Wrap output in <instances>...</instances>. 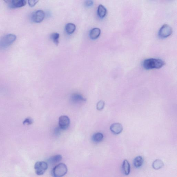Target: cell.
<instances>
[{
	"mask_svg": "<svg viewBox=\"0 0 177 177\" xmlns=\"http://www.w3.org/2000/svg\"><path fill=\"white\" fill-rule=\"evenodd\" d=\"M165 63L159 59L150 58L144 60L143 63L144 68L147 69H158L164 65Z\"/></svg>",
	"mask_w": 177,
	"mask_h": 177,
	"instance_id": "6da1fadb",
	"label": "cell"
},
{
	"mask_svg": "<svg viewBox=\"0 0 177 177\" xmlns=\"http://www.w3.org/2000/svg\"><path fill=\"white\" fill-rule=\"evenodd\" d=\"M16 36L13 34L5 35L0 39V50L6 49L16 40Z\"/></svg>",
	"mask_w": 177,
	"mask_h": 177,
	"instance_id": "7a4b0ae2",
	"label": "cell"
},
{
	"mask_svg": "<svg viewBox=\"0 0 177 177\" xmlns=\"http://www.w3.org/2000/svg\"><path fill=\"white\" fill-rule=\"evenodd\" d=\"M67 165L64 163H60L53 168L51 174L53 177H62L67 174Z\"/></svg>",
	"mask_w": 177,
	"mask_h": 177,
	"instance_id": "3957f363",
	"label": "cell"
},
{
	"mask_svg": "<svg viewBox=\"0 0 177 177\" xmlns=\"http://www.w3.org/2000/svg\"><path fill=\"white\" fill-rule=\"evenodd\" d=\"M35 172L37 175L41 176L44 174L48 168L47 164L44 161H39L34 165Z\"/></svg>",
	"mask_w": 177,
	"mask_h": 177,
	"instance_id": "277c9868",
	"label": "cell"
},
{
	"mask_svg": "<svg viewBox=\"0 0 177 177\" xmlns=\"http://www.w3.org/2000/svg\"><path fill=\"white\" fill-rule=\"evenodd\" d=\"M172 31V27L167 24H165L163 25L159 29L158 35L161 38H167L171 35Z\"/></svg>",
	"mask_w": 177,
	"mask_h": 177,
	"instance_id": "5b68a950",
	"label": "cell"
},
{
	"mask_svg": "<svg viewBox=\"0 0 177 177\" xmlns=\"http://www.w3.org/2000/svg\"><path fill=\"white\" fill-rule=\"evenodd\" d=\"M45 17V13L44 11L39 10L33 13L31 15V20L34 23H40L43 21Z\"/></svg>",
	"mask_w": 177,
	"mask_h": 177,
	"instance_id": "8992f818",
	"label": "cell"
},
{
	"mask_svg": "<svg viewBox=\"0 0 177 177\" xmlns=\"http://www.w3.org/2000/svg\"><path fill=\"white\" fill-rule=\"evenodd\" d=\"M10 8L14 9L21 8L25 6L27 1L24 0H12L5 1Z\"/></svg>",
	"mask_w": 177,
	"mask_h": 177,
	"instance_id": "52a82bcc",
	"label": "cell"
},
{
	"mask_svg": "<svg viewBox=\"0 0 177 177\" xmlns=\"http://www.w3.org/2000/svg\"><path fill=\"white\" fill-rule=\"evenodd\" d=\"M59 127L62 130H65L68 128L70 124V120L66 116H62L59 118Z\"/></svg>",
	"mask_w": 177,
	"mask_h": 177,
	"instance_id": "ba28073f",
	"label": "cell"
},
{
	"mask_svg": "<svg viewBox=\"0 0 177 177\" xmlns=\"http://www.w3.org/2000/svg\"><path fill=\"white\" fill-rule=\"evenodd\" d=\"M110 130L113 134H119L122 132L123 127L121 124L115 123L111 125Z\"/></svg>",
	"mask_w": 177,
	"mask_h": 177,
	"instance_id": "9c48e42d",
	"label": "cell"
},
{
	"mask_svg": "<svg viewBox=\"0 0 177 177\" xmlns=\"http://www.w3.org/2000/svg\"><path fill=\"white\" fill-rule=\"evenodd\" d=\"M71 100L72 101L75 103L85 101L86 100V98L83 97L82 95L77 93H74L71 96Z\"/></svg>",
	"mask_w": 177,
	"mask_h": 177,
	"instance_id": "30bf717a",
	"label": "cell"
},
{
	"mask_svg": "<svg viewBox=\"0 0 177 177\" xmlns=\"http://www.w3.org/2000/svg\"><path fill=\"white\" fill-rule=\"evenodd\" d=\"M101 34V30L98 28H93L90 32L89 36L92 40H94L99 38Z\"/></svg>",
	"mask_w": 177,
	"mask_h": 177,
	"instance_id": "8fae6325",
	"label": "cell"
},
{
	"mask_svg": "<svg viewBox=\"0 0 177 177\" xmlns=\"http://www.w3.org/2000/svg\"><path fill=\"white\" fill-rule=\"evenodd\" d=\"M122 169L124 174L128 176L130 174V167L129 162L128 161L124 159L122 164Z\"/></svg>",
	"mask_w": 177,
	"mask_h": 177,
	"instance_id": "7c38bea8",
	"label": "cell"
},
{
	"mask_svg": "<svg viewBox=\"0 0 177 177\" xmlns=\"http://www.w3.org/2000/svg\"><path fill=\"white\" fill-rule=\"evenodd\" d=\"M97 13L98 16L100 18H104L107 14V10L103 5L100 4L98 6Z\"/></svg>",
	"mask_w": 177,
	"mask_h": 177,
	"instance_id": "4fadbf2b",
	"label": "cell"
},
{
	"mask_svg": "<svg viewBox=\"0 0 177 177\" xmlns=\"http://www.w3.org/2000/svg\"><path fill=\"white\" fill-rule=\"evenodd\" d=\"M144 163V159L141 156H137L135 157L133 161V164L135 167L138 168L142 166Z\"/></svg>",
	"mask_w": 177,
	"mask_h": 177,
	"instance_id": "5bb4252c",
	"label": "cell"
},
{
	"mask_svg": "<svg viewBox=\"0 0 177 177\" xmlns=\"http://www.w3.org/2000/svg\"><path fill=\"white\" fill-rule=\"evenodd\" d=\"M76 29V26L73 23H69L65 26V30L67 34H71L73 33Z\"/></svg>",
	"mask_w": 177,
	"mask_h": 177,
	"instance_id": "9a60e30c",
	"label": "cell"
},
{
	"mask_svg": "<svg viewBox=\"0 0 177 177\" xmlns=\"http://www.w3.org/2000/svg\"><path fill=\"white\" fill-rule=\"evenodd\" d=\"M62 156L60 155H56L50 157L48 161V162L51 164L58 163L62 160Z\"/></svg>",
	"mask_w": 177,
	"mask_h": 177,
	"instance_id": "2e32d148",
	"label": "cell"
},
{
	"mask_svg": "<svg viewBox=\"0 0 177 177\" xmlns=\"http://www.w3.org/2000/svg\"><path fill=\"white\" fill-rule=\"evenodd\" d=\"M103 138V135L102 133H95V134L93 135L92 140L94 142L98 143L101 141Z\"/></svg>",
	"mask_w": 177,
	"mask_h": 177,
	"instance_id": "e0dca14e",
	"label": "cell"
},
{
	"mask_svg": "<svg viewBox=\"0 0 177 177\" xmlns=\"http://www.w3.org/2000/svg\"><path fill=\"white\" fill-rule=\"evenodd\" d=\"M164 165L163 161L160 159H156L153 163L152 167L154 169L158 170L162 168Z\"/></svg>",
	"mask_w": 177,
	"mask_h": 177,
	"instance_id": "ac0fdd59",
	"label": "cell"
},
{
	"mask_svg": "<svg viewBox=\"0 0 177 177\" xmlns=\"http://www.w3.org/2000/svg\"><path fill=\"white\" fill-rule=\"evenodd\" d=\"M60 38L59 34L57 33H52L51 36V39L53 40V42L56 46H58L59 43V39Z\"/></svg>",
	"mask_w": 177,
	"mask_h": 177,
	"instance_id": "d6986e66",
	"label": "cell"
},
{
	"mask_svg": "<svg viewBox=\"0 0 177 177\" xmlns=\"http://www.w3.org/2000/svg\"><path fill=\"white\" fill-rule=\"evenodd\" d=\"M104 102L103 101L98 102L97 104V108L98 110H101L104 109Z\"/></svg>",
	"mask_w": 177,
	"mask_h": 177,
	"instance_id": "ffe728a7",
	"label": "cell"
},
{
	"mask_svg": "<svg viewBox=\"0 0 177 177\" xmlns=\"http://www.w3.org/2000/svg\"><path fill=\"white\" fill-rule=\"evenodd\" d=\"M33 120L31 118L28 117L26 118L23 122V124H27L30 125L33 123Z\"/></svg>",
	"mask_w": 177,
	"mask_h": 177,
	"instance_id": "44dd1931",
	"label": "cell"
},
{
	"mask_svg": "<svg viewBox=\"0 0 177 177\" xmlns=\"http://www.w3.org/2000/svg\"><path fill=\"white\" fill-rule=\"evenodd\" d=\"M38 1L37 0H31V1H28V4L30 7H33L38 3Z\"/></svg>",
	"mask_w": 177,
	"mask_h": 177,
	"instance_id": "7402d4cb",
	"label": "cell"
},
{
	"mask_svg": "<svg viewBox=\"0 0 177 177\" xmlns=\"http://www.w3.org/2000/svg\"><path fill=\"white\" fill-rule=\"evenodd\" d=\"M62 130L59 127L55 128L54 132L55 134L56 135H59L60 134L61 130Z\"/></svg>",
	"mask_w": 177,
	"mask_h": 177,
	"instance_id": "603a6c76",
	"label": "cell"
},
{
	"mask_svg": "<svg viewBox=\"0 0 177 177\" xmlns=\"http://www.w3.org/2000/svg\"><path fill=\"white\" fill-rule=\"evenodd\" d=\"M93 4V1H87L85 2V5L87 7H90Z\"/></svg>",
	"mask_w": 177,
	"mask_h": 177,
	"instance_id": "cb8c5ba5",
	"label": "cell"
}]
</instances>
